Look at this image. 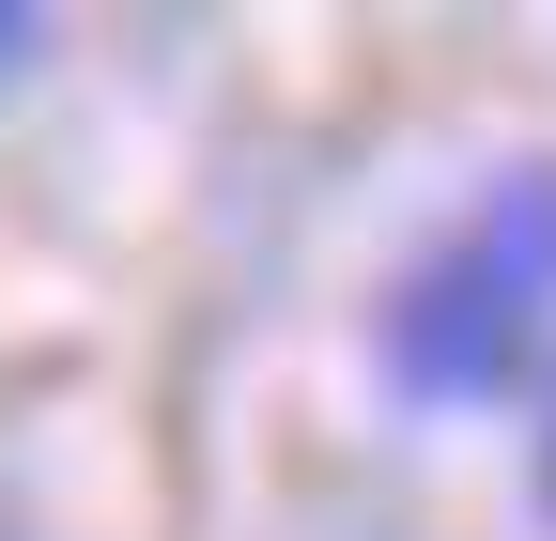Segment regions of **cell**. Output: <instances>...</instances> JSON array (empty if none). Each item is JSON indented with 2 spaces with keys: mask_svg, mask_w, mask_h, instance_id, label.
Instances as JSON below:
<instances>
[{
  "mask_svg": "<svg viewBox=\"0 0 556 541\" xmlns=\"http://www.w3.org/2000/svg\"><path fill=\"white\" fill-rule=\"evenodd\" d=\"M541 310H556V171H510L387 294V387L402 402H495L541 341Z\"/></svg>",
  "mask_w": 556,
  "mask_h": 541,
  "instance_id": "1",
  "label": "cell"
},
{
  "mask_svg": "<svg viewBox=\"0 0 556 541\" xmlns=\"http://www.w3.org/2000/svg\"><path fill=\"white\" fill-rule=\"evenodd\" d=\"M16 47H31V16H0V62H16Z\"/></svg>",
  "mask_w": 556,
  "mask_h": 541,
  "instance_id": "2",
  "label": "cell"
},
{
  "mask_svg": "<svg viewBox=\"0 0 556 541\" xmlns=\"http://www.w3.org/2000/svg\"><path fill=\"white\" fill-rule=\"evenodd\" d=\"M541 495H556V449H541Z\"/></svg>",
  "mask_w": 556,
  "mask_h": 541,
  "instance_id": "3",
  "label": "cell"
}]
</instances>
